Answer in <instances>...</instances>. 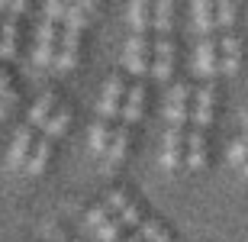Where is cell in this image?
<instances>
[{"label":"cell","mask_w":248,"mask_h":242,"mask_svg":"<svg viewBox=\"0 0 248 242\" xmlns=\"http://www.w3.org/2000/svg\"><path fill=\"white\" fill-rule=\"evenodd\" d=\"M174 55H177L174 39L155 36L152 39V65H148V75L158 78V81H171V75H174Z\"/></svg>","instance_id":"6da1fadb"},{"label":"cell","mask_w":248,"mask_h":242,"mask_svg":"<svg viewBox=\"0 0 248 242\" xmlns=\"http://www.w3.org/2000/svg\"><path fill=\"white\" fill-rule=\"evenodd\" d=\"M123 100H126V78H123L120 71H113V75L107 78V84H103L100 103H97L100 120H107V123L116 120V116H120V110H123Z\"/></svg>","instance_id":"7a4b0ae2"},{"label":"cell","mask_w":248,"mask_h":242,"mask_svg":"<svg viewBox=\"0 0 248 242\" xmlns=\"http://www.w3.org/2000/svg\"><path fill=\"white\" fill-rule=\"evenodd\" d=\"M193 91L187 81H177L171 84V91H168V103H165V116L171 126H187L190 123V107H193Z\"/></svg>","instance_id":"3957f363"},{"label":"cell","mask_w":248,"mask_h":242,"mask_svg":"<svg viewBox=\"0 0 248 242\" xmlns=\"http://www.w3.org/2000/svg\"><path fill=\"white\" fill-rule=\"evenodd\" d=\"M58 42H62V26L42 19V23H39V36H36V48H32V62H36L39 68H52Z\"/></svg>","instance_id":"277c9868"},{"label":"cell","mask_w":248,"mask_h":242,"mask_svg":"<svg viewBox=\"0 0 248 242\" xmlns=\"http://www.w3.org/2000/svg\"><path fill=\"white\" fill-rule=\"evenodd\" d=\"M123 65L129 75H148L152 65V39L148 36H129L126 39V52H123Z\"/></svg>","instance_id":"5b68a950"},{"label":"cell","mask_w":248,"mask_h":242,"mask_svg":"<svg viewBox=\"0 0 248 242\" xmlns=\"http://www.w3.org/2000/svg\"><path fill=\"white\" fill-rule=\"evenodd\" d=\"M193 71L200 78H213L219 75V39L213 36H203L197 39V48H193Z\"/></svg>","instance_id":"8992f818"},{"label":"cell","mask_w":248,"mask_h":242,"mask_svg":"<svg viewBox=\"0 0 248 242\" xmlns=\"http://www.w3.org/2000/svg\"><path fill=\"white\" fill-rule=\"evenodd\" d=\"M213 113H216V87L206 81L200 91L193 94V107H190V123H193V129L206 132V126L213 123Z\"/></svg>","instance_id":"52a82bcc"},{"label":"cell","mask_w":248,"mask_h":242,"mask_svg":"<svg viewBox=\"0 0 248 242\" xmlns=\"http://www.w3.org/2000/svg\"><path fill=\"white\" fill-rule=\"evenodd\" d=\"M81 48H84L81 32H74V29H64L62 26V42H58V52H55L52 68H55V71H71V68L81 62Z\"/></svg>","instance_id":"ba28073f"},{"label":"cell","mask_w":248,"mask_h":242,"mask_svg":"<svg viewBox=\"0 0 248 242\" xmlns=\"http://www.w3.org/2000/svg\"><path fill=\"white\" fill-rule=\"evenodd\" d=\"M145 100H148V87L142 81H132L126 87V100H123V110H120V123L123 126H136L142 120V113H145Z\"/></svg>","instance_id":"9c48e42d"},{"label":"cell","mask_w":248,"mask_h":242,"mask_svg":"<svg viewBox=\"0 0 248 242\" xmlns=\"http://www.w3.org/2000/svg\"><path fill=\"white\" fill-rule=\"evenodd\" d=\"M36 139H39V129H32L29 123L16 129L13 145H10V152H7V165L13 168V171H19V168L26 165V159H29V152H32V145H36Z\"/></svg>","instance_id":"30bf717a"},{"label":"cell","mask_w":248,"mask_h":242,"mask_svg":"<svg viewBox=\"0 0 248 242\" xmlns=\"http://www.w3.org/2000/svg\"><path fill=\"white\" fill-rule=\"evenodd\" d=\"M219 68L226 75H235L242 68V42L235 32H222L219 36Z\"/></svg>","instance_id":"8fae6325"},{"label":"cell","mask_w":248,"mask_h":242,"mask_svg":"<svg viewBox=\"0 0 248 242\" xmlns=\"http://www.w3.org/2000/svg\"><path fill=\"white\" fill-rule=\"evenodd\" d=\"M52 145H55V142L46 139V136H39V139H36V145H32V152H29L26 165H23V171H26L29 177H39L48 168V161H52Z\"/></svg>","instance_id":"7c38bea8"},{"label":"cell","mask_w":248,"mask_h":242,"mask_svg":"<svg viewBox=\"0 0 248 242\" xmlns=\"http://www.w3.org/2000/svg\"><path fill=\"white\" fill-rule=\"evenodd\" d=\"M62 103V97H58L55 91H46L42 97H39L36 103H32V110H29V116H26V123L32 126V129H42L46 126V120L55 113V107Z\"/></svg>","instance_id":"4fadbf2b"},{"label":"cell","mask_w":248,"mask_h":242,"mask_svg":"<svg viewBox=\"0 0 248 242\" xmlns=\"http://www.w3.org/2000/svg\"><path fill=\"white\" fill-rule=\"evenodd\" d=\"M71 116H74V110H71V107H68V103H58V107H55V113H52V116L46 120V126H42L39 132H42L46 139H52V142H55V139H62L64 132H68V126H71Z\"/></svg>","instance_id":"5bb4252c"},{"label":"cell","mask_w":248,"mask_h":242,"mask_svg":"<svg viewBox=\"0 0 248 242\" xmlns=\"http://www.w3.org/2000/svg\"><path fill=\"white\" fill-rule=\"evenodd\" d=\"M113 132H116V123H107V120H100V116H97V123L91 126V136H87L91 152L107 155V149H110V142H113Z\"/></svg>","instance_id":"9a60e30c"},{"label":"cell","mask_w":248,"mask_h":242,"mask_svg":"<svg viewBox=\"0 0 248 242\" xmlns=\"http://www.w3.org/2000/svg\"><path fill=\"white\" fill-rule=\"evenodd\" d=\"M19 46V23L16 19H0V58L13 62Z\"/></svg>","instance_id":"2e32d148"},{"label":"cell","mask_w":248,"mask_h":242,"mask_svg":"<svg viewBox=\"0 0 248 242\" xmlns=\"http://www.w3.org/2000/svg\"><path fill=\"white\" fill-rule=\"evenodd\" d=\"M187 168H193V171H200L203 165H206V132L200 129H190V136H187Z\"/></svg>","instance_id":"e0dca14e"},{"label":"cell","mask_w":248,"mask_h":242,"mask_svg":"<svg viewBox=\"0 0 248 242\" xmlns=\"http://www.w3.org/2000/svg\"><path fill=\"white\" fill-rule=\"evenodd\" d=\"M129 152V126H123V123H116V132H113V142L110 149H107V155H103V161H107V168H116L123 159H126Z\"/></svg>","instance_id":"ac0fdd59"},{"label":"cell","mask_w":248,"mask_h":242,"mask_svg":"<svg viewBox=\"0 0 248 242\" xmlns=\"http://www.w3.org/2000/svg\"><path fill=\"white\" fill-rule=\"evenodd\" d=\"M152 29V3H129V36H145Z\"/></svg>","instance_id":"d6986e66"},{"label":"cell","mask_w":248,"mask_h":242,"mask_svg":"<svg viewBox=\"0 0 248 242\" xmlns=\"http://www.w3.org/2000/svg\"><path fill=\"white\" fill-rule=\"evenodd\" d=\"M97 3H68V16H64V29H74V32H84L91 26V16Z\"/></svg>","instance_id":"ffe728a7"},{"label":"cell","mask_w":248,"mask_h":242,"mask_svg":"<svg viewBox=\"0 0 248 242\" xmlns=\"http://www.w3.org/2000/svg\"><path fill=\"white\" fill-rule=\"evenodd\" d=\"M193 13V29H197V36H213V29H216V7L213 3H193L190 7Z\"/></svg>","instance_id":"44dd1931"},{"label":"cell","mask_w":248,"mask_h":242,"mask_svg":"<svg viewBox=\"0 0 248 242\" xmlns=\"http://www.w3.org/2000/svg\"><path fill=\"white\" fill-rule=\"evenodd\" d=\"M152 29L155 36H171L174 29V3H152Z\"/></svg>","instance_id":"7402d4cb"},{"label":"cell","mask_w":248,"mask_h":242,"mask_svg":"<svg viewBox=\"0 0 248 242\" xmlns=\"http://www.w3.org/2000/svg\"><path fill=\"white\" fill-rule=\"evenodd\" d=\"M136 233H139V239H142V242H174V236L168 233L165 226L158 223V220H148V216H145V223L139 226Z\"/></svg>","instance_id":"603a6c76"},{"label":"cell","mask_w":248,"mask_h":242,"mask_svg":"<svg viewBox=\"0 0 248 242\" xmlns=\"http://www.w3.org/2000/svg\"><path fill=\"white\" fill-rule=\"evenodd\" d=\"M100 204L107 207V213H110V216H120L123 210H126V207L132 204V197H129L126 191H123V187H113V191H107V197H103Z\"/></svg>","instance_id":"cb8c5ba5"},{"label":"cell","mask_w":248,"mask_h":242,"mask_svg":"<svg viewBox=\"0 0 248 242\" xmlns=\"http://www.w3.org/2000/svg\"><path fill=\"white\" fill-rule=\"evenodd\" d=\"M235 16H239V7L235 3H216V29L219 32H232Z\"/></svg>","instance_id":"d4e9b609"},{"label":"cell","mask_w":248,"mask_h":242,"mask_svg":"<svg viewBox=\"0 0 248 242\" xmlns=\"http://www.w3.org/2000/svg\"><path fill=\"white\" fill-rule=\"evenodd\" d=\"M120 223L126 226V229H132V233H136L139 226L145 223V210H142V204H136V200H132V204H129L126 210L120 213Z\"/></svg>","instance_id":"484cf974"},{"label":"cell","mask_w":248,"mask_h":242,"mask_svg":"<svg viewBox=\"0 0 248 242\" xmlns=\"http://www.w3.org/2000/svg\"><path fill=\"white\" fill-rule=\"evenodd\" d=\"M248 161V132H242L239 139L229 145V165L232 168H245Z\"/></svg>","instance_id":"4316f807"},{"label":"cell","mask_w":248,"mask_h":242,"mask_svg":"<svg viewBox=\"0 0 248 242\" xmlns=\"http://www.w3.org/2000/svg\"><path fill=\"white\" fill-rule=\"evenodd\" d=\"M123 229H126V226L120 223V216H110V220H107L100 229H93V233H97V239H100V242H120L123 239Z\"/></svg>","instance_id":"83f0119b"},{"label":"cell","mask_w":248,"mask_h":242,"mask_svg":"<svg viewBox=\"0 0 248 242\" xmlns=\"http://www.w3.org/2000/svg\"><path fill=\"white\" fill-rule=\"evenodd\" d=\"M16 100H19V91H16V87H7V91H0V120H7L10 113L16 110Z\"/></svg>","instance_id":"f1b7e54d"},{"label":"cell","mask_w":248,"mask_h":242,"mask_svg":"<svg viewBox=\"0 0 248 242\" xmlns=\"http://www.w3.org/2000/svg\"><path fill=\"white\" fill-rule=\"evenodd\" d=\"M107 220H110V213H107V207H103V204H97V207L91 210V213L84 216V223H87V229H100V226L107 223Z\"/></svg>","instance_id":"f546056e"},{"label":"cell","mask_w":248,"mask_h":242,"mask_svg":"<svg viewBox=\"0 0 248 242\" xmlns=\"http://www.w3.org/2000/svg\"><path fill=\"white\" fill-rule=\"evenodd\" d=\"M64 16H68V3H58V0L46 3V19H48V23H58V26H62Z\"/></svg>","instance_id":"4dcf8cb0"},{"label":"cell","mask_w":248,"mask_h":242,"mask_svg":"<svg viewBox=\"0 0 248 242\" xmlns=\"http://www.w3.org/2000/svg\"><path fill=\"white\" fill-rule=\"evenodd\" d=\"M7 87H13V75H10L7 68L0 65V91H7Z\"/></svg>","instance_id":"1f68e13d"},{"label":"cell","mask_w":248,"mask_h":242,"mask_svg":"<svg viewBox=\"0 0 248 242\" xmlns=\"http://www.w3.org/2000/svg\"><path fill=\"white\" fill-rule=\"evenodd\" d=\"M245 132H248V116H245Z\"/></svg>","instance_id":"d6a6232c"}]
</instances>
